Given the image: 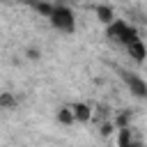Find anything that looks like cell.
Wrapping results in <instances>:
<instances>
[{
  "label": "cell",
  "mask_w": 147,
  "mask_h": 147,
  "mask_svg": "<svg viewBox=\"0 0 147 147\" xmlns=\"http://www.w3.org/2000/svg\"><path fill=\"white\" fill-rule=\"evenodd\" d=\"M106 39H108V41H115V44H119V46L126 48L129 44L138 41L140 34H138V28L131 25L129 21H124V18H115V21L106 28Z\"/></svg>",
  "instance_id": "cell-1"
},
{
  "label": "cell",
  "mask_w": 147,
  "mask_h": 147,
  "mask_svg": "<svg viewBox=\"0 0 147 147\" xmlns=\"http://www.w3.org/2000/svg\"><path fill=\"white\" fill-rule=\"evenodd\" d=\"M48 23H51V28H55L62 34H74L76 32V14H74V9L69 5L57 2L53 7V14H51Z\"/></svg>",
  "instance_id": "cell-2"
},
{
  "label": "cell",
  "mask_w": 147,
  "mask_h": 147,
  "mask_svg": "<svg viewBox=\"0 0 147 147\" xmlns=\"http://www.w3.org/2000/svg\"><path fill=\"white\" fill-rule=\"evenodd\" d=\"M119 78L124 80V85H126V90L131 92V96H136V99H147V80H145L142 76L133 74V71L119 69Z\"/></svg>",
  "instance_id": "cell-3"
},
{
  "label": "cell",
  "mask_w": 147,
  "mask_h": 147,
  "mask_svg": "<svg viewBox=\"0 0 147 147\" xmlns=\"http://www.w3.org/2000/svg\"><path fill=\"white\" fill-rule=\"evenodd\" d=\"M69 108H71L74 119H76L78 124H87V122L94 117L92 106H90V103H85V101H74V103H69Z\"/></svg>",
  "instance_id": "cell-4"
},
{
  "label": "cell",
  "mask_w": 147,
  "mask_h": 147,
  "mask_svg": "<svg viewBox=\"0 0 147 147\" xmlns=\"http://www.w3.org/2000/svg\"><path fill=\"white\" fill-rule=\"evenodd\" d=\"M117 147H147L133 131H131V126L129 129H122V131H117Z\"/></svg>",
  "instance_id": "cell-5"
},
{
  "label": "cell",
  "mask_w": 147,
  "mask_h": 147,
  "mask_svg": "<svg viewBox=\"0 0 147 147\" xmlns=\"http://www.w3.org/2000/svg\"><path fill=\"white\" fill-rule=\"evenodd\" d=\"M126 53L131 55V60H133L136 64H142V62L147 60V44H145L142 39H138V41H133V44L126 46Z\"/></svg>",
  "instance_id": "cell-6"
},
{
  "label": "cell",
  "mask_w": 147,
  "mask_h": 147,
  "mask_svg": "<svg viewBox=\"0 0 147 147\" xmlns=\"http://www.w3.org/2000/svg\"><path fill=\"white\" fill-rule=\"evenodd\" d=\"M94 11H96V18H99L106 28L117 18V16H115V9H113L110 5H96V7H94Z\"/></svg>",
  "instance_id": "cell-7"
},
{
  "label": "cell",
  "mask_w": 147,
  "mask_h": 147,
  "mask_svg": "<svg viewBox=\"0 0 147 147\" xmlns=\"http://www.w3.org/2000/svg\"><path fill=\"white\" fill-rule=\"evenodd\" d=\"M55 119H57V124H62V126H74V124H76L74 113H71L69 106H60V108L55 110Z\"/></svg>",
  "instance_id": "cell-8"
},
{
  "label": "cell",
  "mask_w": 147,
  "mask_h": 147,
  "mask_svg": "<svg viewBox=\"0 0 147 147\" xmlns=\"http://www.w3.org/2000/svg\"><path fill=\"white\" fill-rule=\"evenodd\" d=\"M53 7H55V2H30V9H32V11H37V14H39V16H44V18H51Z\"/></svg>",
  "instance_id": "cell-9"
},
{
  "label": "cell",
  "mask_w": 147,
  "mask_h": 147,
  "mask_svg": "<svg viewBox=\"0 0 147 147\" xmlns=\"http://www.w3.org/2000/svg\"><path fill=\"white\" fill-rule=\"evenodd\" d=\"M16 106H18L16 94H11V92H0V110H14Z\"/></svg>",
  "instance_id": "cell-10"
},
{
  "label": "cell",
  "mask_w": 147,
  "mask_h": 147,
  "mask_svg": "<svg viewBox=\"0 0 147 147\" xmlns=\"http://www.w3.org/2000/svg\"><path fill=\"white\" fill-rule=\"evenodd\" d=\"M113 131H115V122H113V119H110V122L106 119V122L101 124V136H110Z\"/></svg>",
  "instance_id": "cell-11"
},
{
  "label": "cell",
  "mask_w": 147,
  "mask_h": 147,
  "mask_svg": "<svg viewBox=\"0 0 147 147\" xmlns=\"http://www.w3.org/2000/svg\"><path fill=\"white\" fill-rule=\"evenodd\" d=\"M25 53H28V60H39L41 57V51L39 48H28Z\"/></svg>",
  "instance_id": "cell-12"
}]
</instances>
